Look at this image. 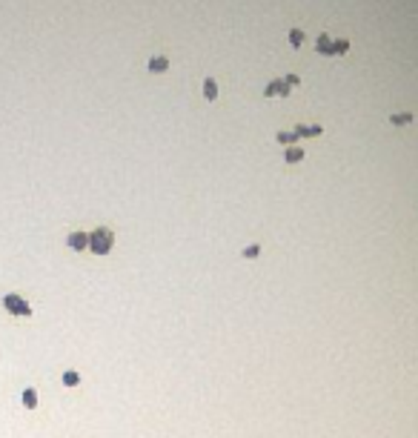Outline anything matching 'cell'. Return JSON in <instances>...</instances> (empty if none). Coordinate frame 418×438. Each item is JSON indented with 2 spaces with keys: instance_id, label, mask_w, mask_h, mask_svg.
<instances>
[{
  "instance_id": "cell-1",
  "label": "cell",
  "mask_w": 418,
  "mask_h": 438,
  "mask_svg": "<svg viewBox=\"0 0 418 438\" xmlns=\"http://www.w3.org/2000/svg\"><path fill=\"white\" fill-rule=\"evenodd\" d=\"M112 244H115V235L109 229H95L89 235V250L95 252V255H109Z\"/></svg>"
},
{
  "instance_id": "cell-2",
  "label": "cell",
  "mask_w": 418,
  "mask_h": 438,
  "mask_svg": "<svg viewBox=\"0 0 418 438\" xmlns=\"http://www.w3.org/2000/svg\"><path fill=\"white\" fill-rule=\"evenodd\" d=\"M3 307L12 315H32V307H29L20 295H6V298H3Z\"/></svg>"
},
{
  "instance_id": "cell-3",
  "label": "cell",
  "mask_w": 418,
  "mask_h": 438,
  "mask_svg": "<svg viewBox=\"0 0 418 438\" xmlns=\"http://www.w3.org/2000/svg\"><path fill=\"white\" fill-rule=\"evenodd\" d=\"M86 244H89V235L86 232H75V235H69V247L72 250H86Z\"/></svg>"
},
{
  "instance_id": "cell-4",
  "label": "cell",
  "mask_w": 418,
  "mask_h": 438,
  "mask_svg": "<svg viewBox=\"0 0 418 438\" xmlns=\"http://www.w3.org/2000/svg\"><path fill=\"white\" fill-rule=\"evenodd\" d=\"M295 135H298V138H301V135L315 138V135H321V126H298V129H295Z\"/></svg>"
},
{
  "instance_id": "cell-5",
  "label": "cell",
  "mask_w": 418,
  "mask_h": 438,
  "mask_svg": "<svg viewBox=\"0 0 418 438\" xmlns=\"http://www.w3.org/2000/svg\"><path fill=\"white\" fill-rule=\"evenodd\" d=\"M23 404H26L29 409H34V407H37V392H34L32 387H29V390L23 392Z\"/></svg>"
},
{
  "instance_id": "cell-6",
  "label": "cell",
  "mask_w": 418,
  "mask_h": 438,
  "mask_svg": "<svg viewBox=\"0 0 418 438\" xmlns=\"http://www.w3.org/2000/svg\"><path fill=\"white\" fill-rule=\"evenodd\" d=\"M77 381H80V375H77V373H72V370H66V373H63V384H66V387H75Z\"/></svg>"
},
{
  "instance_id": "cell-7",
  "label": "cell",
  "mask_w": 418,
  "mask_h": 438,
  "mask_svg": "<svg viewBox=\"0 0 418 438\" xmlns=\"http://www.w3.org/2000/svg\"><path fill=\"white\" fill-rule=\"evenodd\" d=\"M203 94H206V97H215V94H218V89H215V80H206V83H203Z\"/></svg>"
},
{
  "instance_id": "cell-8",
  "label": "cell",
  "mask_w": 418,
  "mask_h": 438,
  "mask_svg": "<svg viewBox=\"0 0 418 438\" xmlns=\"http://www.w3.org/2000/svg\"><path fill=\"white\" fill-rule=\"evenodd\" d=\"M258 255H261V247H258V244H252V247L244 250V258H258Z\"/></svg>"
},
{
  "instance_id": "cell-9",
  "label": "cell",
  "mask_w": 418,
  "mask_h": 438,
  "mask_svg": "<svg viewBox=\"0 0 418 438\" xmlns=\"http://www.w3.org/2000/svg\"><path fill=\"white\" fill-rule=\"evenodd\" d=\"M295 138H298L295 132H281V135H278V141H281V143H292Z\"/></svg>"
},
{
  "instance_id": "cell-10",
  "label": "cell",
  "mask_w": 418,
  "mask_h": 438,
  "mask_svg": "<svg viewBox=\"0 0 418 438\" xmlns=\"http://www.w3.org/2000/svg\"><path fill=\"white\" fill-rule=\"evenodd\" d=\"M301 157H304V152H301V149H290V152H287V160H290V163L301 160Z\"/></svg>"
},
{
  "instance_id": "cell-11",
  "label": "cell",
  "mask_w": 418,
  "mask_h": 438,
  "mask_svg": "<svg viewBox=\"0 0 418 438\" xmlns=\"http://www.w3.org/2000/svg\"><path fill=\"white\" fill-rule=\"evenodd\" d=\"M152 69H155V72H161V69H166V61H161V58H155V61H152Z\"/></svg>"
}]
</instances>
